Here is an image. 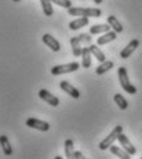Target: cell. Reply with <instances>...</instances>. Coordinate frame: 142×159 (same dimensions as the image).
<instances>
[{
  "mask_svg": "<svg viewBox=\"0 0 142 159\" xmlns=\"http://www.w3.org/2000/svg\"><path fill=\"white\" fill-rule=\"evenodd\" d=\"M117 77H119V81H120V85L121 88L130 95H134L137 93V88L135 85L131 84V81L129 79V74H127V70L125 67H120L117 69Z\"/></svg>",
  "mask_w": 142,
  "mask_h": 159,
  "instance_id": "6da1fadb",
  "label": "cell"
},
{
  "mask_svg": "<svg viewBox=\"0 0 142 159\" xmlns=\"http://www.w3.org/2000/svg\"><path fill=\"white\" fill-rule=\"evenodd\" d=\"M68 14L71 16H88V17H100L102 10L94 7H73L68 9Z\"/></svg>",
  "mask_w": 142,
  "mask_h": 159,
  "instance_id": "7a4b0ae2",
  "label": "cell"
},
{
  "mask_svg": "<svg viewBox=\"0 0 142 159\" xmlns=\"http://www.w3.org/2000/svg\"><path fill=\"white\" fill-rule=\"evenodd\" d=\"M80 64L78 62H72V63H67V64H59V66H54L51 68V73L53 75H62V74H68V73H73L77 72L79 69Z\"/></svg>",
  "mask_w": 142,
  "mask_h": 159,
  "instance_id": "3957f363",
  "label": "cell"
},
{
  "mask_svg": "<svg viewBox=\"0 0 142 159\" xmlns=\"http://www.w3.org/2000/svg\"><path fill=\"white\" fill-rule=\"evenodd\" d=\"M120 133H122V126H116L109 134H107V137H105L100 143H99V148L102 149V151H105L107 149L111 144H114V142L117 139V137H119V134Z\"/></svg>",
  "mask_w": 142,
  "mask_h": 159,
  "instance_id": "277c9868",
  "label": "cell"
},
{
  "mask_svg": "<svg viewBox=\"0 0 142 159\" xmlns=\"http://www.w3.org/2000/svg\"><path fill=\"white\" fill-rule=\"evenodd\" d=\"M26 126L30 127V128L38 129L41 132H47L50 129V123L48 122L42 121V120H38L36 119V117H30V119L26 120Z\"/></svg>",
  "mask_w": 142,
  "mask_h": 159,
  "instance_id": "5b68a950",
  "label": "cell"
},
{
  "mask_svg": "<svg viewBox=\"0 0 142 159\" xmlns=\"http://www.w3.org/2000/svg\"><path fill=\"white\" fill-rule=\"evenodd\" d=\"M38 98L41 99V100H43V101H46L47 104H50L51 106H58L59 105V99L58 98H56L53 94H51L48 90H46V89H41L40 91H38Z\"/></svg>",
  "mask_w": 142,
  "mask_h": 159,
  "instance_id": "8992f818",
  "label": "cell"
},
{
  "mask_svg": "<svg viewBox=\"0 0 142 159\" xmlns=\"http://www.w3.org/2000/svg\"><path fill=\"white\" fill-rule=\"evenodd\" d=\"M139 46H140V40H137V39L131 40L127 44H126V47L120 52V57H121L122 59L129 58V57H130V56L139 48Z\"/></svg>",
  "mask_w": 142,
  "mask_h": 159,
  "instance_id": "52a82bcc",
  "label": "cell"
},
{
  "mask_svg": "<svg viewBox=\"0 0 142 159\" xmlns=\"http://www.w3.org/2000/svg\"><path fill=\"white\" fill-rule=\"evenodd\" d=\"M117 141H119L120 146H121L127 153H130L131 156H135V154H136V148H135L134 144L130 142V139H129L127 136H125L124 133H120L119 137H117Z\"/></svg>",
  "mask_w": 142,
  "mask_h": 159,
  "instance_id": "ba28073f",
  "label": "cell"
},
{
  "mask_svg": "<svg viewBox=\"0 0 142 159\" xmlns=\"http://www.w3.org/2000/svg\"><path fill=\"white\" fill-rule=\"evenodd\" d=\"M42 42L48 48H51V51H53V52H59L61 51V43L56 40L52 35H50V34H45L42 36Z\"/></svg>",
  "mask_w": 142,
  "mask_h": 159,
  "instance_id": "9c48e42d",
  "label": "cell"
},
{
  "mask_svg": "<svg viewBox=\"0 0 142 159\" xmlns=\"http://www.w3.org/2000/svg\"><path fill=\"white\" fill-rule=\"evenodd\" d=\"M59 88L64 91V93H67L71 98L73 99H79L80 98V93H79V90L78 89H75L73 85H71L68 81H66V80H62L61 83H59Z\"/></svg>",
  "mask_w": 142,
  "mask_h": 159,
  "instance_id": "30bf717a",
  "label": "cell"
},
{
  "mask_svg": "<svg viewBox=\"0 0 142 159\" xmlns=\"http://www.w3.org/2000/svg\"><path fill=\"white\" fill-rule=\"evenodd\" d=\"M88 24H89L88 16H79V19H75V20H73L68 24V27L73 31H75V30H79L82 27L87 26Z\"/></svg>",
  "mask_w": 142,
  "mask_h": 159,
  "instance_id": "8fae6325",
  "label": "cell"
},
{
  "mask_svg": "<svg viewBox=\"0 0 142 159\" xmlns=\"http://www.w3.org/2000/svg\"><path fill=\"white\" fill-rule=\"evenodd\" d=\"M92 66V52L89 47H84L82 51V67L88 69Z\"/></svg>",
  "mask_w": 142,
  "mask_h": 159,
  "instance_id": "7c38bea8",
  "label": "cell"
},
{
  "mask_svg": "<svg viewBox=\"0 0 142 159\" xmlns=\"http://www.w3.org/2000/svg\"><path fill=\"white\" fill-rule=\"evenodd\" d=\"M116 36H117V34L114 30L112 31H107V32H105L103 36H100L97 40V44L98 46H104V44H107L109 42H112L114 40H116Z\"/></svg>",
  "mask_w": 142,
  "mask_h": 159,
  "instance_id": "4fadbf2b",
  "label": "cell"
},
{
  "mask_svg": "<svg viewBox=\"0 0 142 159\" xmlns=\"http://www.w3.org/2000/svg\"><path fill=\"white\" fill-rule=\"evenodd\" d=\"M0 146H1L2 152H4V154H5L6 157L12 156V147H11V144H10L9 138H7L5 134H1V136H0Z\"/></svg>",
  "mask_w": 142,
  "mask_h": 159,
  "instance_id": "5bb4252c",
  "label": "cell"
},
{
  "mask_svg": "<svg viewBox=\"0 0 142 159\" xmlns=\"http://www.w3.org/2000/svg\"><path fill=\"white\" fill-rule=\"evenodd\" d=\"M107 24L110 25V27L116 32V34H121L122 31H124V26L121 25V22L114 16V15H110V16H107Z\"/></svg>",
  "mask_w": 142,
  "mask_h": 159,
  "instance_id": "9a60e30c",
  "label": "cell"
},
{
  "mask_svg": "<svg viewBox=\"0 0 142 159\" xmlns=\"http://www.w3.org/2000/svg\"><path fill=\"white\" fill-rule=\"evenodd\" d=\"M109 149H110V152H111L112 154H115V156H116V157H119V158H121V159H130L131 158V154H130V153H127L124 148H120V147H117V146L111 144V146L109 147Z\"/></svg>",
  "mask_w": 142,
  "mask_h": 159,
  "instance_id": "2e32d148",
  "label": "cell"
},
{
  "mask_svg": "<svg viewBox=\"0 0 142 159\" xmlns=\"http://www.w3.org/2000/svg\"><path fill=\"white\" fill-rule=\"evenodd\" d=\"M71 46H72L73 56H74V57H82V51H83V48H82V43H80L79 39H78V36H77V37H72L71 39Z\"/></svg>",
  "mask_w": 142,
  "mask_h": 159,
  "instance_id": "e0dca14e",
  "label": "cell"
},
{
  "mask_svg": "<svg viewBox=\"0 0 142 159\" xmlns=\"http://www.w3.org/2000/svg\"><path fill=\"white\" fill-rule=\"evenodd\" d=\"M111 68H114V62H112V61H104V62H102V63L97 67L95 73H97L98 75H103V74H105L107 72H109Z\"/></svg>",
  "mask_w": 142,
  "mask_h": 159,
  "instance_id": "ac0fdd59",
  "label": "cell"
},
{
  "mask_svg": "<svg viewBox=\"0 0 142 159\" xmlns=\"http://www.w3.org/2000/svg\"><path fill=\"white\" fill-rule=\"evenodd\" d=\"M110 25L109 24H99V25H93L89 29V34L90 35H98V34H105L110 30Z\"/></svg>",
  "mask_w": 142,
  "mask_h": 159,
  "instance_id": "d6986e66",
  "label": "cell"
},
{
  "mask_svg": "<svg viewBox=\"0 0 142 159\" xmlns=\"http://www.w3.org/2000/svg\"><path fill=\"white\" fill-rule=\"evenodd\" d=\"M89 48H90V52H92V54L102 63V62H104V61H107V57H105V54H104V52L98 47V46H95V44H89Z\"/></svg>",
  "mask_w": 142,
  "mask_h": 159,
  "instance_id": "ffe728a7",
  "label": "cell"
},
{
  "mask_svg": "<svg viewBox=\"0 0 142 159\" xmlns=\"http://www.w3.org/2000/svg\"><path fill=\"white\" fill-rule=\"evenodd\" d=\"M114 101H115V104L119 106L120 110H126V109L129 107L127 100H126L121 94H115V95H114Z\"/></svg>",
  "mask_w": 142,
  "mask_h": 159,
  "instance_id": "44dd1931",
  "label": "cell"
},
{
  "mask_svg": "<svg viewBox=\"0 0 142 159\" xmlns=\"http://www.w3.org/2000/svg\"><path fill=\"white\" fill-rule=\"evenodd\" d=\"M43 14L46 16H52L53 15V7H52V1L51 0H40Z\"/></svg>",
  "mask_w": 142,
  "mask_h": 159,
  "instance_id": "7402d4cb",
  "label": "cell"
},
{
  "mask_svg": "<svg viewBox=\"0 0 142 159\" xmlns=\"http://www.w3.org/2000/svg\"><path fill=\"white\" fill-rule=\"evenodd\" d=\"M64 152L67 158H73L74 154V142L72 139H67L64 142Z\"/></svg>",
  "mask_w": 142,
  "mask_h": 159,
  "instance_id": "603a6c76",
  "label": "cell"
},
{
  "mask_svg": "<svg viewBox=\"0 0 142 159\" xmlns=\"http://www.w3.org/2000/svg\"><path fill=\"white\" fill-rule=\"evenodd\" d=\"M51 1H52V4L61 6V7H64V9H69L72 6L71 0H51Z\"/></svg>",
  "mask_w": 142,
  "mask_h": 159,
  "instance_id": "cb8c5ba5",
  "label": "cell"
},
{
  "mask_svg": "<svg viewBox=\"0 0 142 159\" xmlns=\"http://www.w3.org/2000/svg\"><path fill=\"white\" fill-rule=\"evenodd\" d=\"M78 39H79L82 44H90L92 43V36H90V34H80L78 36Z\"/></svg>",
  "mask_w": 142,
  "mask_h": 159,
  "instance_id": "d4e9b609",
  "label": "cell"
},
{
  "mask_svg": "<svg viewBox=\"0 0 142 159\" xmlns=\"http://www.w3.org/2000/svg\"><path fill=\"white\" fill-rule=\"evenodd\" d=\"M73 158L75 159H84V154L82 153V152H79V151H74V154H73Z\"/></svg>",
  "mask_w": 142,
  "mask_h": 159,
  "instance_id": "484cf974",
  "label": "cell"
},
{
  "mask_svg": "<svg viewBox=\"0 0 142 159\" xmlns=\"http://www.w3.org/2000/svg\"><path fill=\"white\" fill-rule=\"evenodd\" d=\"M93 1H94V2H95V4H98V5H99V4H102V2H103V0H93Z\"/></svg>",
  "mask_w": 142,
  "mask_h": 159,
  "instance_id": "4316f807",
  "label": "cell"
},
{
  "mask_svg": "<svg viewBox=\"0 0 142 159\" xmlns=\"http://www.w3.org/2000/svg\"><path fill=\"white\" fill-rule=\"evenodd\" d=\"M54 159H62V157L61 156H57V157H54Z\"/></svg>",
  "mask_w": 142,
  "mask_h": 159,
  "instance_id": "83f0119b",
  "label": "cell"
},
{
  "mask_svg": "<svg viewBox=\"0 0 142 159\" xmlns=\"http://www.w3.org/2000/svg\"><path fill=\"white\" fill-rule=\"evenodd\" d=\"M12 1H15V2H16V1H21V0H12Z\"/></svg>",
  "mask_w": 142,
  "mask_h": 159,
  "instance_id": "f1b7e54d",
  "label": "cell"
}]
</instances>
